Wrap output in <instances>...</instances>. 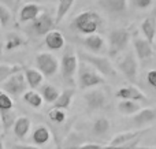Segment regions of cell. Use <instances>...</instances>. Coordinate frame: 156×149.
<instances>
[{
    "mask_svg": "<svg viewBox=\"0 0 156 149\" xmlns=\"http://www.w3.org/2000/svg\"><path fill=\"white\" fill-rule=\"evenodd\" d=\"M78 66H80L78 55L73 49H67L62 56L59 68H60V74H62L63 79L71 85L74 84V79H76V75L78 73Z\"/></svg>",
    "mask_w": 156,
    "mask_h": 149,
    "instance_id": "obj_5",
    "label": "cell"
},
{
    "mask_svg": "<svg viewBox=\"0 0 156 149\" xmlns=\"http://www.w3.org/2000/svg\"><path fill=\"white\" fill-rule=\"evenodd\" d=\"M103 26V18L96 11H82L71 22V27L81 34H93Z\"/></svg>",
    "mask_w": 156,
    "mask_h": 149,
    "instance_id": "obj_1",
    "label": "cell"
},
{
    "mask_svg": "<svg viewBox=\"0 0 156 149\" xmlns=\"http://www.w3.org/2000/svg\"><path fill=\"white\" fill-rule=\"evenodd\" d=\"M83 100L89 109H101L107 106V96L104 90L99 88H90V90L83 95Z\"/></svg>",
    "mask_w": 156,
    "mask_h": 149,
    "instance_id": "obj_10",
    "label": "cell"
},
{
    "mask_svg": "<svg viewBox=\"0 0 156 149\" xmlns=\"http://www.w3.org/2000/svg\"><path fill=\"white\" fill-rule=\"evenodd\" d=\"M25 77L30 89H37L44 81V74L40 70H34V68H25Z\"/></svg>",
    "mask_w": 156,
    "mask_h": 149,
    "instance_id": "obj_23",
    "label": "cell"
},
{
    "mask_svg": "<svg viewBox=\"0 0 156 149\" xmlns=\"http://www.w3.org/2000/svg\"><path fill=\"white\" fill-rule=\"evenodd\" d=\"M32 140L36 145H45L47 142L51 140V131L47 126H38V127L34 129L32 134Z\"/></svg>",
    "mask_w": 156,
    "mask_h": 149,
    "instance_id": "obj_24",
    "label": "cell"
},
{
    "mask_svg": "<svg viewBox=\"0 0 156 149\" xmlns=\"http://www.w3.org/2000/svg\"><path fill=\"white\" fill-rule=\"evenodd\" d=\"M12 149H40L38 145H27V144H15L12 145Z\"/></svg>",
    "mask_w": 156,
    "mask_h": 149,
    "instance_id": "obj_38",
    "label": "cell"
},
{
    "mask_svg": "<svg viewBox=\"0 0 156 149\" xmlns=\"http://www.w3.org/2000/svg\"><path fill=\"white\" fill-rule=\"evenodd\" d=\"M44 43H45L47 48L51 49V51H59L65 47V37H63L62 32L59 30H51L49 33L45 34V38H44Z\"/></svg>",
    "mask_w": 156,
    "mask_h": 149,
    "instance_id": "obj_14",
    "label": "cell"
},
{
    "mask_svg": "<svg viewBox=\"0 0 156 149\" xmlns=\"http://www.w3.org/2000/svg\"><path fill=\"white\" fill-rule=\"evenodd\" d=\"M99 5L108 14L114 15H122L126 14L129 0H99Z\"/></svg>",
    "mask_w": 156,
    "mask_h": 149,
    "instance_id": "obj_13",
    "label": "cell"
},
{
    "mask_svg": "<svg viewBox=\"0 0 156 149\" xmlns=\"http://www.w3.org/2000/svg\"><path fill=\"white\" fill-rule=\"evenodd\" d=\"M110 127H111L110 120H108L107 118L101 116V118H97V119L93 122V127H92V130H93V133L96 134V136L100 137V136L107 134L108 131H110Z\"/></svg>",
    "mask_w": 156,
    "mask_h": 149,
    "instance_id": "obj_30",
    "label": "cell"
},
{
    "mask_svg": "<svg viewBox=\"0 0 156 149\" xmlns=\"http://www.w3.org/2000/svg\"><path fill=\"white\" fill-rule=\"evenodd\" d=\"M41 2H48V0H41Z\"/></svg>",
    "mask_w": 156,
    "mask_h": 149,
    "instance_id": "obj_42",
    "label": "cell"
},
{
    "mask_svg": "<svg viewBox=\"0 0 156 149\" xmlns=\"http://www.w3.org/2000/svg\"><path fill=\"white\" fill-rule=\"evenodd\" d=\"M78 57L80 60L89 63L92 67H94L100 74L104 77H115L116 75V68L114 67L110 57L107 56H100L99 54H92V52H78Z\"/></svg>",
    "mask_w": 156,
    "mask_h": 149,
    "instance_id": "obj_3",
    "label": "cell"
},
{
    "mask_svg": "<svg viewBox=\"0 0 156 149\" xmlns=\"http://www.w3.org/2000/svg\"><path fill=\"white\" fill-rule=\"evenodd\" d=\"M36 66H37V70L44 74V77H52L58 73L60 63L56 56H54L49 52H40L36 56Z\"/></svg>",
    "mask_w": 156,
    "mask_h": 149,
    "instance_id": "obj_8",
    "label": "cell"
},
{
    "mask_svg": "<svg viewBox=\"0 0 156 149\" xmlns=\"http://www.w3.org/2000/svg\"><path fill=\"white\" fill-rule=\"evenodd\" d=\"M140 109H141L140 103L134 100H121L118 103V111L122 115H134Z\"/></svg>",
    "mask_w": 156,
    "mask_h": 149,
    "instance_id": "obj_25",
    "label": "cell"
},
{
    "mask_svg": "<svg viewBox=\"0 0 156 149\" xmlns=\"http://www.w3.org/2000/svg\"><path fill=\"white\" fill-rule=\"evenodd\" d=\"M133 47H134V54L137 59L143 60H149L154 56V44H151L145 37H134L133 40Z\"/></svg>",
    "mask_w": 156,
    "mask_h": 149,
    "instance_id": "obj_11",
    "label": "cell"
},
{
    "mask_svg": "<svg viewBox=\"0 0 156 149\" xmlns=\"http://www.w3.org/2000/svg\"><path fill=\"white\" fill-rule=\"evenodd\" d=\"M147 82L156 90V68L149 70L148 73H147Z\"/></svg>",
    "mask_w": 156,
    "mask_h": 149,
    "instance_id": "obj_37",
    "label": "cell"
},
{
    "mask_svg": "<svg viewBox=\"0 0 156 149\" xmlns=\"http://www.w3.org/2000/svg\"><path fill=\"white\" fill-rule=\"evenodd\" d=\"M43 12V8L36 3H27L19 11V22L25 23V22H32L34 18H37L40 14Z\"/></svg>",
    "mask_w": 156,
    "mask_h": 149,
    "instance_id": "obj_17",
    "label": "cell"
},
{
    "mask_svg": "<svg viewBox=\"0 0 156 149\" xmlns=\"http://www.w3.org/2000/svg\"><path fill=\"white\" fill-rule=\"evenodd\" d=\"M156 119V108H141L133 115V123L138 127H143L145 125H149Z\"/></svg>",
    "mask_w": 156,
    "mask_h": 149,
    "instance_id": "obj_15",
    "label": "cell"
},
{
    "mask_svg": "<svg viewBox=\"0 0 156 149\" xmlns=\"http://www.w3.org/2000/svg\"><path fill=\"white\" fill-rule=\"evenodd\" d=\"M12 21V14H11V8L5 5L4 3H0V25L3 27H7Z\"/></svg>",
    "mask_w": 156,
    "mask_h": 149,
    "instance_id": "obj_33",
    "label": "cell"
},
{
    "mask_svg": "<svg viewBox=\"0 0 156 149\" xmlns=\"http://www.w3.org/2000/svg\"><path fill=\"white\" fill-rule=\"evenodd\" d=\"M0 120H2V125H3V131L7 133L16 120L15 111L14 109H2L0 111Z\"/></svg>",
    "mask_w": 156,
    "mask_h": 149,
    "instance_id": "obj_26",
    "label": "cell"
},
{
    "mask_svg": "<svg viewBox=\"0 0 156 149\" xmlns=\"http://www.w3.org/2000/svg\"><path fill=\"white\" fill-rule=\"evenodd\" d=\"M21 64H0V85L2 82H4L11 74L16 73V71L22 70Z\"/></svg>",
    "mask_w": 156,
    "mask_h": 149,
    "instance_id": "obj_32",
    "label": "cell"
},
{
    "mask_svg": "<svg viewBox=\"0 0 156 149\" xmlns=\"http://www.w3.org/2000/svg\"><path fill=\"white\" fill-rule=\"evenodd\" d=\"M77 81H78V86L81 89H90V88L104 85L105 77L103 74H100L94 67H92L89 63L81 60L80 66H78Z\"/></svg>",
    "mask_w": 156,
    "mask_h": 149,
    "instance_id": "obj_2",
    "label": "cell"
},
{
    "mask_svg": "<svg viewBox=\"0 0 156 149\" xmlns=\"http://www.w3.org/2000/svg\"><path fill=\"white\" fill-rule=\"evenodd\" d=\"M19 2H21V0H15V3H19Z\"/></svg>",
    "mask_w": 156,
    "mask_h": 149,
    "instance_id": "obj_41",
    "label": "cell"
},
{
    "mask_svg": "<svg viewBox=\"0 0 156 149\" xmlns=\"http://www.w3.org/2000/svg\"><path fill=\"white\" fill-rule=\"evenodd\" d=\"M132 38V33L126 27H118L110 32L108 34V47H110V56H118L121 52L127 48Z\"/></svg>",
    "mask_w": 156,
    "mask_h": 149,
    "instance_id": "obj_4",
    "label": "cell"
},
{
    "mask_svg": "<svg viewBox=\"0 0 156 149\" xmlns=\"http://www.w3.org/2000/svg\"><path fill=\"white\" fill-rule=\"evenodd\" d=\"M30 26H32L33 32H34L37 36H45L47 33H49L51 30L55 29L56 23H55V18L51 15V14L43 11L37 18L33 19Z\"/></svg>",
    "mask_w": 156,
    "mask_h": 149,
    "instance_id": "obj_9",
    "label": "cell"
},
{
    "mask_svg": "<svg viewBox=\"0 0 156 149\" xmlns=\"http://www.w3.org/2000/svg\"><path fill=\"white\" fill-rule=\"evenodd\" d=\"M116 68L129 82H136L138 75V62L134 52L130 51L125 56H122L116 63Z\"/></svg>",
    "mask_w": 156,
    "mask_h": 149,
    "instance_id": "obj_7",
    "label": "cell"
},
{
    "mask_svg": "<svg viewBox=\"0 0 156 149\" xmlns=\"http://www.w3.org/2000/svg\"><path fill=\"white\" fill-rule=\"evenodd\" d=\"M74 2L76 0H59V4H58V8H56V15H55V23L58 25L63 21V18L71 10Z\"/></svg>",
    "mask_w": 156,
    "mask_h": 149,
    "instance_id": "obj_27",
    "label": "cell"
},
{
    "mask_svg": "<svg viewBox=\"0 0 156 149\" xmlns=\"http://www.w3.org/2000/svg\"><path fill=\"white\" fill-rule=\"evenodd\" d=\"M141 32L151 44L156 40V15H149L141 22Z\"/></svg>",
    "mask_w": 156,
    "mask_h": 149,
    "instance_id": "obj_19",
    "label": "cell"
},
{
    "mask_svg": "<svg viewBox=\"0 0 156 149\" xmlns=\"http://www.w3.org/2000/svg\"><path fill=\"white\" fill-rule=\"evenodd\" d=\"M132 3L133 7L138 8V10H147V8L152 7L155 0H129Z\"/></svg>",
    "mask_w": 156,
    "mask_h": 149,
    "instance_id": "obj_36",
    "label": "cell"
},
{
    "mask_svg": "<svg viewBox=\"0 0 156 149\" xmlns=\"http://www.w3.org/2000/svg\"><path fill=\"white\" fill-rule=\"evenodd\" d=\"M2 131H3V125H2V120H0V134H2Z\"/></svg>",
    "mask_w": 156,
    "mask_h": 149,
    "instance_id": "obj_40",
    "label": "cell"
},
{
    "mask_svg": "<svg viewBox=\"0 0 156 149\" xmlns=\"http://www.w3.org/2000/svg\"><path fill=\"white\" fill-rule=\"evenodd\" d=\"M23 44H25V40L22 36H19L18 33H10V34H7L4 48H5V51H12V49L19 48Z\"/></svg>",
    "mask_w": 156,
    "mask_h": 149,
    "instance_id": "obj_31",
    "label": "cell"
},
{
    "mask_svg": "<svg viewBox=\"0 0 156 149\" xmlns=\"http://www.w3.org/2000/svg\"><path fill=\"white\" fill-rule=\"evenodd\" d=\"M14 108V101L11 96L5 92H0V111L2 109H12Z\"/></svg>",
    "mask_w": 156,
    "mask_h": 149,
    "instance_id": "obj_35",
    "label": "cell"
},
{
    "mask_svg": "<svg viewBox=\"0 0 156 149\" xmlns=\"http://www.w3.org/2000/svg\"><path fill=\"white\" fill-rule=\"evenodd\" d=\"M59 95H60V90L56 86H54V85L47 84V85H43V88H41V96H43L44 101H47V103H54L59 97Z\"/></svg>",
    "mask_w": 156,
    "mask_h": 149,
    "instance_id": "obj_29",
    "label": "cell"
},
{
    "mask_svg": "<svg viewBox=\"0 0 156 149\" xmlns=\"http://www.w3.org/2000/svg\"><path fill=\"white\" fill-rule=\"evenodd\" d=\"M23 101L26 104H29L30 107H33V108H40L41 106H43V96H41V93L38 92H34V90H29V92H25L23 93Z\"/></svg>",
    "mask_w": 156,
    "mask_h": 149,
    "instance_id": "obj_28",
    "label": "cell"
},
{
    "mask_svg": "<svg viewBox=\"0 0 156 149\" xmlns=\"http://www.w3.org/2000/svg\"><path fill=\"white\" fill-rule=\"evenodd\" d=\"M148 129H141V130H133V131H125V133H119L111 140V145H125L129 142L134 141V140L140 138L144 133H147Z\"/></svg>",
    "mask_w": 156,
    "mask_h": 149,
    "instance_id": "obj_18",
    "label": "cell"
},
{
    "mask_svg": "<svg viewBox=\"0 0 156 149\" xmlns=\"http://www.w3.org/2000/svg\"><path fill=\"white\" fill-rule=\"evenodd\" d=\"M27 86L29 85H27L26 77H25V73H22V70L11 74L4 82H2V89L10 96L23 95L26 92Z\"/></svg>",
    "mask_w": 156,
    "mask_h": 149,
    "instance_id": "obj_6",
    "label": "cell"
},
{
    "mask_svg": "<svg viewBox=\"0 0 156 149\" xmlns=\"http://www.w3.org/2000/svg\"><path fill=\"white\" fill-rule=\"evenodd\" d=\"M82 44L89 49V52H92V54H100L105 47L104 38H103L100 34H97V33L88 34L82 40Z\"/></svg>",
    "mask_w": 156,
    "mask_h": 149,
    "instance_id": "obj_16",
    "label": "cell"
},
{
    "mask_svg": "<svg viewBox=\"0 0 156 149\" xmlns=\"http://www.w3.org/2000/svg\"><path fill=\"white\" fill-rule=\"evenodd\" d=\"M138 138L134 141L129 142L125 145H100V144H85L81 145L78 149H156V148H149V147H138L137 145Z\"/></svg>",
    "mask_w": 156,
    "mask_h": 149,
    "instance_id": "obj_20",
    "label": "cell"
},
{
    "mask_svg": "<svg viewBox=\"0 0 156 149\" xmlns=\"http://www.w3.org/2000/svg\"><path fill=\"white\" fill-rule=\"evenodd\" d=\"M74 93H76V90H74L73 88L65 89L63 92H60L59 97L52 103V107H54V108L67 109L69 107L71 106V100H73V97H74Z\"/></svg>",
    "mask_w": 156,
    "mask_h": 149,
    "instance_id": "obj_22",
    "label": "cell"
},
{
    "mask_svg": "<svg viewBox=\"0 0 156 149\" xmlns=\"http://www.w3.org/2000/svg\"><path fill=\"white\" fill-rule=\"evenodd\" d=\"M115 96L121 100H134V101H145L147 96L143 93V90L138 89L134 85H127L122 86L116 90Z\"/></svg>",
    "mask_w": 156,
    "mask_h": 149,
    "instance_id": "obj_12",
    "label": "cell"
},
{
    "mask_svg": "<svg viewBox=\"0 0 156 149\" xmlns=\"http://www.w3.org/2000/svg\"><path fill=\"white\" fill-rule=\"evenodd\" d=\"M0 149H4V145H3V141L0 140Z\"/></svg>",
    "mask_w": 156,
    "mask_h": 149,
    "instance_id": "obj_39",
    "label": "cell"
},
{
    "mask_svg": "<svg viewBox=\"0 0 156 149\" xmlns=\"http://www.w3.org/2000/svg\"><path fill=\"white\" fill-rule=\"evenodd\" d=\"M66 109H62V108H54L49 109L48 112V118L52 123H56V125H62L63 122L66 120Z\"/></svg>",
    "mask_w": 156,
    "mask_h": 149,
    "instance_id": "obj_34",
    "label": "cell"
},
{
    "mask_svg": "<svg viewBox=\"0 0 156 149\" xmlns=\"http://www.w3.org/2000/svg\"><path fill=\"white\" fill-rule=\"evenodd\" d=\"M30 127H32V122L27 116H19L16 118L15 123L12 126L14 134H15L16 138H25L27 136V133L30 131Z\"/></svg>",
    "mask_w": 156,
    "mask_h": 149,
    "instance_id": "obj_21",
    "label": "cell"
}]
</instances>
